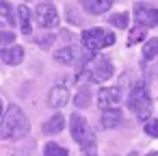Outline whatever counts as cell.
Returning <instances> with one entry per match:
<instances>
[{"instance_id": "cell-1", "label": "cell", "mask_w": 158, "mask_h": 156, "mask_svg": "<svg viewBox=\"0 0 158 156\" xmlns=\"http://www.w3.org/2000/svg\"><path fill=\"white\" fill-rule=\"evenodd\" d=\"M31 130V124L24 115V111L18 104H9L0 119V139H24Z\"/></svg>"}, {"instance_id": "cell-2", "label": "cell", "mask_w": 158, "mask_h": 156, "mask_svg": "<svg viewBox=\"0 0 158 156\" xmlns=\"http://www.w3.org/2000/svg\"><path fill=\"white\" fill-rule=\"evenodd\" d=\"M128 108L139 117V119H149L152 117V98L145 87V82H136L128 95Z\"/></svg>"}, {"instance_id": "cell-3", "label": "cell", "mask_w": 158, "mask_h": 156, "mask_svg": "<svg viewBox=\"0 0 158 156\" xmlns=\"http://www.w3.org/2000/svg\"><path fill=\"white\" fill-rule=\"evenodd\" d=\"M35 22L41 26V28H54V26H59V13H56V9L52 7V5H48V2H41V5H37L35 7Z\"/></svg>"}, {"instance_id": "cell-4", "label": "cell", "mask_w": 158, "mask_h": 156, "mask_svg": "<svg viewBox=\"0 0 158 156\" xmlns=\"http://www.w3.org/2000/svg\"><path fill=\"white\" fill-rule=\"evenodd\" d=\"M121 102V89L119 87H102L98 93V106L100 111L106 108H117V104Z\"/></svg>"}, {"instance_id": "cell-5", "label": "cell", "mask_w": 158, "mask_h": 156, "mask_svg": "<svg viewBox=\"0 0 158 156\" xmlns=\"http://www.w3.org/2000/svg\"><path fill=\"white\" fill-rule=\"evenodd\" d=\"M134 20L143 28L156 26L158 24V9H154L149 5H139V7H134Z\"/></svg>"}, {"instance_id": "cell-6", "label": "cell", "mask_w": 158, "mask_h": 156, "mask_svg": "<svg viewBox=\"0 0 158 156\" xmlns=\"http://www.w3.org/2000/svg\"><path fill=\"white\" fill-rule=\"evenodd\" d=\"M69 130H72V139L76 141V143H85V139H87V134L91 132V128H89V124H87V119L82 117V115H72V119H69Z\"/></svg>"}, {"instance_id": "cell-7", "label": "cell", "mask_w": 158, "mask_h": 156, "mask_svg": "<svg viewBox=\"0 0 158 156\" xmlns=\"http://www.w3.org/2000/svg\"><path fill=\"white\" fill-rule=\"evenodd\" d=\"M104 35H106V31H102V28H89V31H85L82 33V48L89 50V52L100 50Z\"/></svg>"}, {"instance_id": "cell-8", "label": "cell", "mask_w": 158, "mask_h": 156, "mask_svg": "<svg viewBox=\"0 0 158 156\" xmlns=\"http://www.w3.org/2000/svg\"><path fill=\"white\" fill-rule=\"evenodd\" d=\"M113 74H115V67H113L110 59H98V63H95V67H93V72H91L93 80H98V82L110 80Z\"/></svg>"}, {"instance_id": "cell-9", "label": "cell", "mask_w": 158, "mask_h": 156, "mask_svg": "<svg viewBox=\"0 0 158 156\" xmlns=\"http://www.w3.org/2000/svg\"><path fill=\"white\" fill-rule=\"evenodd\" d=\"M67 100H69V91H67V87L56 85V87H52V89L48 91V104H50L52 108H61V106H65Z\"/></svg>"}, {"instance_id": "cell-10", "label": "cell", "mask_w": 158, "mask_h": 156, "mask_svg": "<svg viewBox=\"0 0 158 156\" xmlns=\"http://www.w3.org/2000/svg\"><path fill=\"white\" fill-rule=\"evenodd\" d=\"M80 5H82V9H85L87 13H91V15H102V13H106V11L110 9L113 0H80Z\"/></svg>"}, {"instance_id": "cell-11", "label": "cell", "mask_w": 158, "mask_h": 156, "mask_svg": "<svg viewBox=\"0 0 158 156\" xmlns=\"http://www.w3.org/2000/svg\"><path fill=\"white\" fill-rule=\"evenodd\" d=\"M22 59H24V50L20 46H9V48L0 50V61L7 65H18V63H22Z\"/></svg>"}, {"instance_id": "cell-12", "label": "cell", "mask_w": 158, "mask_h": 156, "mask_svg": "<svg viewBox=\"0 0 158 156\" xmlns=\"http://www.w3.org/2000/svg\"><path fill=\"white\" fill-rule=\"evenodd\" d=\"M100 124H102V128H106V130L117 128V126L121 124V111H119V108H106V111H102Z\"/></svg>"}, {"instance_id": "cell-13", "label": "cell", "mask_w": 158, "mask_h": 156, "mask_svg": "<svg viewBox=\"0 0 158 156\" xmlns=\"http://www.w3.org/2000/svg\"><path fill=\"white\" fill-rule=\"evenodd\" d=\"M63 128H65V117H63L61 113H54V115L41 126V130H44L46 134H59V132H63Z\"/></svg>"}, {"instance_id": "cell-14", "label": "cell", "mask_w": 158, "mask_h": 156, "mask_svg": "<svg viewBox=\"0 0 158 156\" xmlns=\"http://www.w3.org/2000/svg\"><path fill=\"white\" fill-rule=\"evenodd\" d=\"M54 61L61 63V65H74V61H76L74 48H72V46H65V48L56 50V52H54Z\"/></svg>"}, {"instance_id": "cell-15", "label": "cell", "mask_w": 158, "mask_h": 156, "mask_svg": "<svg viewBox=\"0 0 158 156\" xmlns=\"http://www.w3.org/2000/svg\"><path fill=\"white\" fill-rule=\"evenodd\" d=\"M18 18H20L22 33H24V35H31V18H33V11H31L26 5H22V7H18Z\"/></svg>"}, {"instance_id": "cell-16", "label": "cell", "mask_w": 158, "mask_h": 156, "mask_svg": "<svg viewBox=\"0 0 158 156\" xmlns=\"http://www.w3.org/2000/svg\"><path fill=\"white\" fill-rule=\"evenodd\" d=\"M74 104L78 108H87L91 104V91H89V87H80L78 89V93L74 95Z\"/></svg>"}, {"instance_id": "cell-17", "label": "cell", "mask_w": 158, "mask_h": 156, "mask_svg": "<svg viewBox=\"0 0 158 156\" xmlns=\"http://www.w3.org/2000/svg\"><path fill=\"white\" fill-rule=\"evenodd\" d=\"M154 57H158V39H156V37H154V39H147V41L143 44V59L152 61Z\"/></svg>"}, {"instance_id": "cell-18", "label": "cell", "mask_w": 158, "mask_h": 156, "mask_svg": "<svg viewBox=\"0 0 158 156\" xmlns=\"http://www.w3.org/2000/svg\"><path fill=\"white\" fill-rule=\"evenodd\" d=\"M95 150H98V141H95V134H93V130L87 134V139H85V143H82V152L87 154V156H95Z\"/></svg>"}, {"instance_id": "cell-19", "label": "cell", "mask_w": 158, "mask_h": 156, "mask_svg": "<svg viewBox=\"0 0 158 156\" xmlns=\"http://www.w3.org/2000/svg\"><path fill=\"white\" fill-rule=\"evenodd\" d=\"M44 156H69V152H67L65 147H61L59 143H46Z\"/></svg>"}, {"instance_id": "cell-20", "label": "cell", "mask_w": 158, "mask_h": 156, "mask_svg": "<svg viewBox=\"0 0 158 156\" xmlns=\"http://www.w3.org/2000/svg\"><path fill=\"white\" fill-rule=\"evenodd\" d=\"M145 39V28L143 26H136V28H132L130 33H128V44L130 46H134V44H139V41H143Z\"/></svg>"}, {"instance_id": "cell-21", "label": "cell", "mask_w": 158, "mask_h": 156, "mask_svg": "<svg viewBox=\"0 0 158 156\" xmlns=\"http://www.w3.org/2000/svg\"><path fill=\"white\" fill-rule=\"evenodd\" d=\"M108 22L115 28H128V13H115V15H110Z\"/></svg>"}, {"instance_id": "cell-22", "label": "cell", "mask_w": 158, "mask_h": 156, "mask_svg": "<svg viewBox=\"0 0 158 156\" xmlns=\"http://www.w3.org/2000/svg\"><path fill=\"white\" fill-rule=\"evenodd\" d=\"M0 15L7 18L9 22H15V15H13V7L7 2V0H0Z\"/></svg>"}, {"instance_id": "cell-23", "label": "cell", "mask_w": 158, "mask_h": 156, "mask_svg": "<svg viewBox=\"0 0 158 156\" xmlns=\"http://www.w3.org/2000/svg\"><path fill=\"white\" fill-rule=\"evenodd\" d=\"M145 134L158 137V119H156V117H149V119L145 121Z\"/></svg>"}, {"instance_id": "cell-24", "label": "cell", "mask_w": 158, "mask_h": 156, "mask_svg": "<svg viewBox=\"0 0 158 156\" xmlns=\"http://www.w3.org/2000/svg\"><path fill=\"white\" fill-rule=\"evenodd\" d=\"M37 41H39L41 48H50L52 41H54V37H52V35H44V37H37Z\"/></svg>"}, {"instance_id": "cell-25", "label": "cell", "mask_w": 158, "mask_h": 156, "mask_svg": "<svg viewBox=\"0 0 158 156\" xmlns=\"http://www.w3.org/2000/svg\"><path fill=\"white\" fill-rule=\"evenodd\" d=\"M113 44H115V35L106 31V35H104V39H102V48H110Z\"/></svg>"}, {"instance_id": "cell-26", "label": "cell", "mask_w": 158, "mask_h": 156, "mask_svg": "<svg viewBox=\"0 0 158 156\" xmlns=\"http://www.w3.org/2000/svg\"><path fill=\"white\" fill-rule=\"evenodd\" d=\"M2 115H5V106H2V100H0V119H2Z\"/></svg>"}, {"instance_id": "cell-27", "label": "cell", "mask_w": 158, "mask_h": 156, "mask_svg": "<svg viewBox=\"0 0 158 156\" xmlns=\"http://www.w3.org/2000/svg\"><path fill=\"white\" fill-rule=\"evenodd\" d=\"M147 156H158V152H149V154H147Z\"/></svg>"}]
</instances>
